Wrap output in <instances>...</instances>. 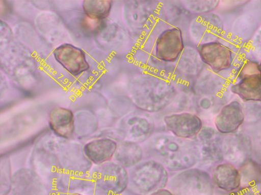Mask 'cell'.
Here are the masks:
<instances>
[{"mask_svg": "<svg viewBox=\"0 0 261 195\" xmlns=\"http://www.w3.org/2000/svg\"><path fill=\"white\" fill-rule=\"evenodd\" d=\"M193 139L199 148V162H200L201 165H213L221 160L222 151L219 146L218 136L214 129L210 127L203 126Z\"/></svg>", "mask_w": 261, "mask_h": 195, "instance_id": "7c38bea8", "label": "cell"}, {"mask_svg": "<svg viewBox=\"0 0 261 195\" xmlns=\"http://www.w3.org/2000/svg\"><path fill=\"white\" fill-rule=\"evenodd\" d=\"M228 195H255V194L249 188L241 187L231 191Z\"/></svg>", "mask_w": 261, "mask_h": 195, "instance_id": "603a6c76", "label": "cell"}, {"mask_svg": "<svg viewBox=\"0 0 261 195\" xmlns=\"http://www.w3.org/2000/svg\"><path fill=\"white\" fill-rule=\"evenodd\" d=\"M73 195H82V194H73Z\"/></svg>", "mask_w": 261, "mask_h": 195, "instance_id": "4316f807", "label": "cell"}, {"mask_svg": "<svg viewBox=\"0 0 261 195\" xmlns=\"http://www.w3.org/2000/svg\"><path fill=\"white\" fill-rule=\"evenodd\" d=\"M143 157L144 150L139 143L124 140L118 143L113 158L116 162L129 169L141 162Z\"/></svg>", "mask_w": 261, "mask_h": 195, "instance_id": "2e32d148", "label": "cell"}, {"mask_svg": "<svg viewBox=\"0 0 261 195\" xmlns=\"http://www.w3.org/2000/svg\"><path fill=\"white\" fill-rule=\"evenodd\" d=\"M144 157L161 163L168 170L181 171L199 161L198 147L193 139H184L170 133L153 135L143 143Z\"/></svg>", "mask_w": 261, "mask_h": 195, "instance_id": "6da1fadb", "label": "cell"}, {"mask_svg": "<svg viewBox=\"0 0 261 195\" xmlns=\"http://www.w3.org/2000/svg\"><path fill=\"white\" fill-rule=\"evenodd\" d=\"M239 173L241 187L250 188L261 182V169L253 161L245 163Z\"/></svg>", "mask_w": 261, "mask_h": 195, "instance_id": "ffe728a7", "label": "cell"}, {"mask_svg": "<svg viewBox=\"0 0 261 195\" xmlns=\"http://www.w3.org/2000/svg\"><path fill=\"white\" fill-rule=\"evenodd\" d=\"M197 50L201 60L216 73L228 69L232 64V51L219 42L199 44Z\"/></svg>", "mask_w": 261, "mask_h": 195, "instance_id": "9c48e42d", "label": "cell"}, {"mask_svg": "<svg viewBox=\"0 0 261 195\" xmlns=\"http://www.w3.org/2000/svg\"><path fill=\"white\" fill-rule=\"evenodd\" d=\"M118 126L124 134L125 140L140 144L153 136L155 123L151 115L139 109L124 116Z\"/></svg>", "mask_w": 261, "mask_h": 195, "instance_id": "3957f363", "label": "cell"}, {"mask_svg": "<svg viewBox=\"0 0 261 195\" xmlns=\"http://www.w3.org/2000/svg\"><path fill=\"white\" fill-rule=\"evenodd\" d=\"M179 64L181 70L188 74H196L199 69L200 57L196 51L182 53L179 57Z\"/></svg>", "mask_w": 261, "mask_h": 195, "instance_id": "44dd1931", "label": "cell"}, {"mask_svg": "<svg viewBox=\"0 0 261 195\" xmlns=\"http://www.w3.org/2000/svg\"><path fill=\"white\" fill-rule=\"evenodd\" d=\"M93 175L99 185L113 192L122 191L128 184V171L116 161L98 165Z\"/></svg>", "mask_w": 261, "mask_h": 195, "instance_id": "52a82bcc", "label": "cell"}, {"mask_svg": "<svg viewBox=\"0 0 261 195\" xmlns=\"http://www.w3.org/2000/svg\"><path fill=\"white\" fill-rule=\"evenodd\" d=\"M212 179L217 187L227 191H232L241 186L239 171L230 164L218 165L213 171Z\"/></svg>", "mask_w": 261, "mask_h": 195, "instance_id": "ac0fdd59", "label": "cell"}, {"mask_svg": "<svg viewBox=\"0 0 261 195\" xmlns=\"http://www.w3.org/2000/svg\"><path fill=\"white\" fill-rule=\"evenodd\" d=\"M112 5L111 1L88 0L83 3V8L90 18L99 20L109 15Z\"/></svg>", "mask_w": 261, "mask_h": 195, "instance_id": "d6986e66", "label": "cell"}, {"mask_svg": "<svg viewBox=\"0 0 261 195\" xmlns=\"http://www.w3.org/2000/svg\"><path fill=\"white\" fill-rule=\"evenodd\" d=\"M240 81L231 86L232 92L246 101H261V72L259 64L247 61L239 69Z\"/></svg>", "mask_w": 261, "mask_h": 195, "instance_id": "277c9868", "label": "cell"}, {"mask_svg": "<svg viewBox=\"0 0 261 195\" xmlns=\"http://www.w3.org/2000/svg\"><path fill=\"white\" fill-rule=\"evenodd\" d=\"M56 60L70 74L79 75L89 68L85 52L70 44H63L53 51Z\"/></svg>", "mask_w": 261, "mask_h": 195, "instance_id": "30bf717a", "label": "cell"}, {"mask_svg": "<svg viewBox=\"0 0 261 195\" xmlns=\"http://www.w3.org/2000/svg\"><path fill=\"white\" fill-rule=\"evenodd\" d=\"M150 195H174V194L167 189L161 188L153 191Z\"/></svg>", "mask_w": 261, "mask_h": 195, "instance_id": "cb8c5ba5", "label": "cell"}, {"mask_svg": "<svg viewBox=\"0 0 261 195\" xmlns=\"http://www.w3.org/2000/svg\"><path fill=\"white\" fill-rule=\"evenodd\" d=\"M152 11L149 2L133 1L126 4L125 17L126 23L132 28H143L150 20Z\"/></svg>", "mask_w": 261, "mask_h": 195, "instance_id": "e0dca14e", "label": "cell"}, {"mask_svg": "<svg viewBox=\"0 0 261 195\" xmlns=\"http://www.w3.org/2000/svg\"><path fill=\"white\" fill-rule=\"evenodd\" d=\"M184 5L190 12L203 15L214 10L218 6L219 1H186Z\"/></svg>", "mask_w": 261, "mask_h": 195, "instance_id": "7402d4cb", "label": "cell"}, {"mask_svg": "<svg viewBox=\"0 0 261 195\" xmlns=\"http://www.w3.org/2000/svg\"><path fill=\"white\" fill-rule=\"evenodd\" d=\"M257 195H261V191Z\"/></svg>", "mask_w": 261, "mask_h": 195, "instance_id": "484cf974", "label": "cell"}, {"mask_svg": "<svg viewBox=\"0 0 261 195\" xmlns=\"http://www.w3.org/2000/svg\"><path fill=\"white\" fill-rule=\"evenodd\" d=\"M49 125L58 136L65 139L70 138L74 130V116L68 109L57 107L49 115Z\"/></svg>", "mask_w": 261, "mask_h": 195, "instance_id": "9a60e30c", "label": "cell"}, {"mask_svg": "<svg viewBox=\"0 0 261 195\" xmlns=\"http://www.w3.org/2000/svg\"><path fill=\"white\" fill-rule=\"evenodd\" d=\"M164 122L169 133L184 139H193L203 127L197 115L187 112L166 115Z\"/></svg>", "mask_w": 261, "mask_h": 195, "instance_id": "8992f818", "label": "cell"}, {"mask_svg": "<svg viewBox=\"0 0 261 195\" xmlns=\"http://www.w3.org/2000/svg\"><path fill=\"white\" fill-rule=\"evenodd\" d=\"M244 116L241 106L237 101H233L224 106L214 121L217 129L223 133L236 129L243 122Z\"/></svg>", "mask_w": 261, "mask_h": 195, "instance_id": "5bb4252c", "label": "cell"}, {"mask_svg": "<svg viewBox=\"0 0 261 195\" xmlns=\"http://www.w3.org/2000/svg\"><path fill=\"white\" fill-rule=\"evenodd\" d=\"M118 146L115 141L107 138L92 140L84 147V153L91 162L99 165L110 161L114 156Z\"/></svg>", "mask_w": 261, "mask_h": 195, "instance_id": "4fadbf2b", "label": "cell"}, {"mask_svg": "<svg viewBox=\"0 0 261 195\" xmlns=\"http://www.w3.org/2000/svg\"><path fill=\"white\" fill-rule=\"evenodd\" d=\"M168 171L160 162L145 159L129 169L128 182L151 189L166 183L169 176Z\"/></svg>", "mask_w": 261, "mask_h": 195, "instance_id": "5b68a950", "label": "cell"}, {"mask_svg": "<svg viewBox=\"0 0 261 195\" xmlns=\"http://www.w3.org/2000/svg\"><path fill=\"white\" fill-rule=\"evenodd\" d=\"M259 69H260V72H261V62L259 64Z\"/></svg>", "mask_w": 261, "mask_h": 195, "instance_id": "d4e9b609", "label": "cell"}, {"mask_svg": "<svg viewBox=\"0 0 261 195\" xmlns=\"http://www.w3.org/2000/svg\"><path fill=\"white\" fill-rule=\"evenodd\" d=\"M222 28L220 18L215 14L208 13L193 19L190 32L193 40L200 44L216 42Z\"/></svg>", "mask_w": 261, "mask_h": 195, "instance_id": "8fae6325", "label": "cell"}, {"mask_svg": "<svg viewBox=\"0 0 261 195\" xmlns=\"http://www.w3.org/2000/svg\"><path fill=\"white\" fill-rule=\"evenodd\" d=\"M184 49L181 30L175 27L167 29L162 32L156 39L155 56L163 61H175L180 57Z\"/></svg>", "mask_w": 261, "mask_h": 195, "instance_id": "ba28073f", "label": "cell"}, {"mask_svg": "<svg viewBox=\"0 0 261 195\" xmlns=\"http://www.w3.org/2000/svg\"><path fill=\"white\" fill-rule=\"evenodd\" d=\"M129 92L137 108L148 113L163 110L176 95L175 89L168 82L152 76L136 78L129 86Z\"/></svg>", "mask_w": 261, "mask_h": 195, "instance_id": "7a4b0ae2", "label": "cell"}]
</instances>
